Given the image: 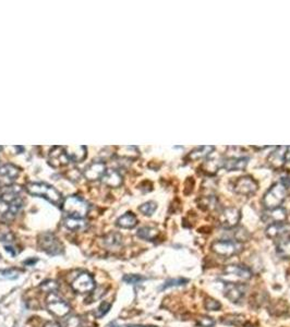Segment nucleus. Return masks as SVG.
Instances as JSON below:
<instances>
[{
  "instance_id": "72a5a7b5",
  "label": "nucleus",
  "mask_w": 290,
  "mask_h": 327,
  "mask_svg": "<svg viewBox=\"0 0 290 327\" xmlns=\"http://www.w3.org/2000/svg\"><path fill=\"white\" fill-rule=\"evenodd\" d=\"M39 289L43 290L44 293L47 294H51V293H56V291L59 289L58 284L55 281H45L44 283H41L39 285Z\"/></svg>"
},
{
  "instance_id": "f3484780",
  "label": "nucleus",
  "mask_w": 290,
  "mask_h": 327,
  "mask_svg": "<svg viewBox=\"0 0 290 327\" xmlns=\"http://www.w3.org/2000/svg\"><path fill=\"white\" fill-rule=\"evenodd\" d=\"M106 166L104 163H100V162H94L93 164H91L88 166L87 168H85L84 171V177L86 178L87 180H97V179H102V177L104 176V174L106 172Z\"/></svg>"
},
{
  "instance_id": "c03bdc74",
  "label": "nucleus",
  "mask_w": 290,
  "mask_h": 327,
  "mask_svg": "<svg viewBox=\"0 0 290 327\" xmlns=\"http://www.w3.org/2000/svg\"><path fill=\"white\" fill-rule=\"evenodd\" d=\"M5 251H7V252H10L11 254H12V255H15V254H16V252L13 251V248H12V247H5Z\"/></svg>"
},
{
  "instance_id": "6ab92c4d",
  "label": "nucleus",
  "mask_w": 290,
  "mask_h": 327,
  "mask_svg": "<svg viewBox=\"0 0 290 327\" xmlns=\"http://www.w3.org/2000/svg\"><path fill=\"white\" fill-rule=\"evenodd\" d=\"M63 150L70 163H80L86 156L85 146H63Z\"/></svg>"
},
{
  "instance_id": "c756f323",
  "label": "nucleus",
  "mask_w": 290,
  "mask_h": 327,
  "mask_svg": "<svg viewBox=\"0 0 290 327\" xmlns=\"http://www.w3.org/2000/svg\"><path fill=\"white\" fill-rule=\"evenodd\" d=\"M137 235L139 238H141V239L146 241H153L158 237L159 231L156 228H153V227H142L138 230Z\"/></svg>"
},
{
  "instance_id": "6e6552de",
  "label": "nucleus",
  "mask_w": 290,
  "mask_h": 327,
  "mask_svg": "<svg viewBox=\"0 0 290 327\" xmlns=\"http://www.w3.org/2000/svg\"><path fill=\"white\" fill-rule=\"evenodd\" d=\"M46 306L48 311L58 318L66 317L70 312V306L56 293L48 294L46 298Z\"/></svg>"
},
{
  "instance_id": "473e14b6",
  "label": "nucleus",
  "mask_w": 290,
  "mask_h": 327,
  "mask_svg": "<svg viewBox=\"0 0 290 327\" xmlns=\"http://www.w3.org/2000/svg\"><path fill=\"white\" fill-rule=\"evenodd\" d=\"M156 210H157V204L155 203V202H153V201L146 202V203L142 204L139 207V211L142 214H143V215H145V216H152L153 214L155 213Z\"/></svg>"
},
{
  "instance_id": "7ed1b4c3",
  "label": "nucleus",
  "mask_w": 290,
  "mask_h": 327,
  "mask_svg": "<svg viewBox=\"0 0 290 327\" xmlns=\"http://www.w3.org/2000/svg\"><path fill=\"white\" fill-rule=\"evenodd\" d=\"M288 189L280 181L274 183L263 195V205L266 210L281 207L287 198Z\"/></svg>"
},
{
  "instance_id": "9d476101",
  "label": "nucleus",
  "mask_w": 290,
  "mask_h": 327,
  "mask_svg": "<svg viewBox=\"0 0 290 327\" xmlns=\"http://www.w3.org/2000/svg\"><path fill=\"white\" fill-rule=\"evenodd\" d=\"M23 201L17 199L12 203H5V202L0 200V222L1 223H9L13 221L16 214L22 209Z\"/></svg>"
},
{
  "instance_id": "f03ea898",
  "label": "nucleus",
  "mask_w": 290,
  "mask_h": 327,
  "mask_svg": "<svg viewBox=\"0 0 290 327\" xmlns=\"http://www.w3.org/2000/svg\"><path fill=\"white\" fill-rule=\"evenodd\" d=\"M61 210L68 217L84 218L88 211H90V205L80 196L71 195L63 200Z\"/></svg>"
},
{
  "instance_id": "423d86ee",
  "label": "nucleus",
  "mask_w": 290,
  "mask_h": 327,
  "mask_svg": "<svg viewBox=\"0 0 290 327\" xmlns=\"http://www.w3.org/2000/svg\"><path fill=\"white\" fill-rule=\"evenodd\" d=\"M38 248L49 255H59L63 252V246L51 233H44L38 237Z\"/></svg>"
},
{
  "instance_id": "b1692460",
  "label": "nucleus",
  "mask_w": 290,
  "mask_h": 327,
  "mask_svg": "<svg viewBox=\"0 0 290 327\" xmlns=\"http://www.w3.org/2000/svg\"><path fill=\"white\" fill-rule=\"evenodd\" d=\"M20 170L12 164H5L0 166V177L3 178L4 181H13L19 177Z\"/></svg>"
},
{
  "instance_id": "a18cd8bd",
  "label": "nucleus",
  "mask_w": 290,
  "mask_h": 327,
  "mask_svg": "<svg viewBox=\"0 0 290 327\" xmlns=\"http://www.w3.org/2000/svg\"><path fill=\"white\" fill-rule=\"evenodd\" d=\"M35 262H36V260H29V261L24 262V264H33V263H35Z\"/></svg>"
},
{
  "instance_id": "c9c22d12",
  "label": "nucleus",
  "mask_w": 290,
  "mask_h": 327,
  "mask_svg": "<svg viewBox=\"0 0 290 327\" xmlns=\"http://www.w3.org/2000/svg\"><path fill=\"white\" fill-rule=\"evenodd\" d=\"M110 308H111V303L108 301H104L100 303V306L97 308V310L95 311V313H94V315H95V318H97V319L103 318L104 315L108 313Z\"/></svg>"
},
{
  "instance_id": "ea45409f",
  "label": "nucleus",
  "mask_w": 290,
  "mask_h": 327,
  "mask_svg": "<svg viewBox=\"0 0 290 327\" xmlns=\"http://www.w3.org/2000/svg\"><path fill=\"white\" fill-rule=\"evenodd\" d=\"M67 327H82V321L79 317H72L67 321Z\"/></svg>"
},
{
  "instance_id": "aec40b11",
  "label": "nucleus",
  "mask_w": 290,
  "mask_h": 327,
  "mask_svg": "<svg viewBox=\"0 0 290 327\" xmlns=\"http://www.w3.org/2000/svg\"><path fill=\"white\" fill-rule=\"evenodd\" d=\"M102 181L106 186L111 188H118L121 186L122 183V176L114 169H107L102 177Z\"/></svg>"
},
{
  "instance_id": "79ce46f5",
  "label": "nucleus",
  "mask_w": 290,
  "mask_h": 327,
  "mask_svg": "<svg viewBox=\"0 0 290 327\" xmlns=\"http://www.w3.org/2000/svg\"><path fill=\"white\" fill-rule=\"evenodd\" d=\"M281 182L284 184V186H285L287 189L290 188V177H284L282 178V180Z\"/></svg>"
},
{
  "instance_id": "2eb2a0df",
  "label": "nucleus",
  "mask_w": 290,
  "mask_h": 327,
  "mask_svg": "<svg viewBox=\"0 0 290 327\" xmlns=\"http://www.w3.org/2000/svg\"><path fill=\"white\" fill-rule=\"evenodd\" d=\"M249 157L247 156H230L223 160V168L227 171H242L247 168Z\"/></svg>"
},
{
  "instance_id": "4468645a",
  "label": "nucleus",
  "mask_w": 290,
  "mask_h": 327,
  "mask_svg": "<svg viewBox=\"0 0 290 327\" xmlns=\"http://www.w3.org/2000/svg\"><path fill=\"white\" fill-rule=\"evenodd\" d=\"M290 231V226L284 223H274L270 224L268 228L265 229V235L270 239H281V238H285Z\"/></svg>"
},
{
  "instance_id": "7c9ffc66",
  "label": "nucleus",
  "mask_w": 290,
  "mask_h": 327,
  "mask_svg": "<svg viewBox=\"0 0 290 327\" xmlns=\"http://www.w3.org/2000/svg\"><path fill=\"white\" fill-rule=\"evenodd\" d=\"M222 322L226 325H235V326H241L246 323V319L244 315L241 314H230L226 315L222 319Z\"/></svg>"
},
{
  "instance_id": "37998d69",
  "label": "nucleus",
  "mask_w": 290,
  "mask_h": 327,
  "mask_svg": "<svg viewBox=\"0 0 290 327\" xmlns=\"http://www.w3.org/2000/svg\"><path fill=\"white\" fill-rule=\"evenodd\" d=\"M44 327H61V325L56 322H48L44 325Z\"/></svg>"
},
{
  "instance_id": "5701e85b",
  "label": "nucleus",
  "mask_w": 290,
  "mask_h": 327,
  "mask_svg": "<svg viewBox=\"0 0 290 327\" xmlns=\"http://www.w3.org/2000/svg\"><path fill=\"white\" fill-rule=\"evenodd\" d=\"M63 225L69 230L72 231H84L88 227V222L84 218H73V217H67L63 221Z\"/></svg>"
},
{
  "instance_id": "2f4dec72",
  "label": "nucleus",
  "mask_w": 290,
  "mask_h": 327,
  "mask_svg": "<svg viewBox=\"0 0 290 327\" xmlns=\"http://www.w3.org/2000/svg\"><path fill=\"white\" fill-rule=\"evenodd\" d=\"M21 271L16 269H9L0 271V281H13L20 276Z\"/></svg>"
},
{
  "instance_id": "bb28decb",
  "label": "nucleus",
  "mask_w": 290,
  "mask_h": 327,
  "mask_svg": "<svg viewBox=\"0 0 290 327\" xmlns=\"http://www.w3.org/2000/svg\"><path fill=\"white\" fill-rule=\"evenodd\" d=\"M198 205L201 210L211 211L216 209L218 205V201L214 195H205L198 199Z\"/></svg>"
},
{
  "instance_id": "a878e982",
  "label": "nucleus",
  "mask_w": 290,
  "mask_h": 327,
  "mask_svg": "<svg viewBox=\"0 0 290 327\" xmlns=\"http://www.w3.org/2000/svg\"><path fill=\"white\" fill-rule=\"evenodd\" d=\"M138 225V218L133 213L128 212L117 219V226L124 229H132Z\"/></svg>"
},
{
  "instance_id": "f704fd0d",
  "label": "nucleus",
  "mask_w": 290,
  "mask_h": 327,
  "mask_svg": "<svg viewBox=\"0 0 290 327\" xmlns=\"http://www.w3.org/2000/svg\"><path fill=\"white\" fill-rule=\"evenodd\" d=\"M204 308L207 311H218L222 309V305L214 298H211V297H207L204 301Z\"/></svg>"
},
{
  "instance_id": "4be33fe9",
  "label": "nucleus",
  "mask_w": 290,
  "mask_h": 327,
  "mask_svg": "<svg viewBox=\"0 0 290 327\" xmlns=\"http://www.w3.org/2000/svg\"><path fill=\"white\" fill-rule=\"evenodd\" d=\"M214 151V146H199L194 148L190 153L188 154L187 159L189 162H193V160H199V159H204L209 155H211L212 152Z\"/></svg>"
},
{
  "instance_id": "58836bf2",
  "label": "nucleus",
  "mask_w": 290,
  "mask_h": 327,
  "mask_svg": "<svg viewBox=\"0 0 290 327\" xmlns=\"http://www.w3.org/2000/svg\"><path fill=\"white\" fill-rule=\"evenodd\" d=\"M145 277H142L140 275H126L123 277V282L127 283V284H131V285H135V284H139L142 281H144Z\"/></svg>"
},
{
  "instance_id": "0eeeda50",
  "label": "nucleus",
  "mask_w": 290,
  "mask_h": 327,
  "mask_svg": "<svg viewBox=\"0 0 290 327\" xmlns=\"http://www.w3.org/2000/svg\"><path fill=\"white\" fill-rule=\"evenodd\" d=\"M233 191L236 194L244 195V196H250L257 192L259 188L258 182L253 179L250 176H244L236 178L232 184Z\"/></svg>"
},
{
  "instance_id": "f8f14e48",
  "label": "nucleus",
  "mask_w": 290,
  "mask_h": 327,
  "mask_svg": "<svg viewBox=\"0 0 290 327\" xmlns=\"http://www.w3.org/2000/svg\"><path fill=\"white\" fill-rule=\"evenodd\" d=\"M246 284H225L224 295L233 303H239L246 295Z\"/></svg>"
},
{
  "instance_id": "e433bc0d",
  "label": "nucleus",
  "mask_w": 290,
  "mask_h": 327,
  "mask_svg": "<svg viewBox=\"0 0 290 327\" xmlns=\"http://www.w3.org/2000/svg\"><path fill=\"white\" fill-rule=\"evenodd\" d=\"M216 324L215 319L211 317H200L197 320V325L200 327H214Z\"/></svg>"
},
{
  "instance_id": "ddd939ff",
  "label": "nucleus",
  "mask_w": 290,
  "mask_h": 327,
  "mask_svg": "<svg viewBox=\"0 0 290 327\" xmlns=\"http://www.w3.org/2000/svg\"><path fill=\"white\" fill-rule=\"evenodd\" d=\"M287 148L288 146H277L275 150L270 154L268 157V162L272 168L278 170L285 167Z\"/></svg>"
},
{
  "instance_id": "a211bd4d",
  "label": "nucleus",
  "mask_w": 290,
  "mask_h": 327,
  "mask_svg": "<svg viewBox=\"0 0 290 327\" xmlns=\"http://www.w3.org/2000/svg\"><path fill=\"white\" fill-rule=\"evenodd\" d=\"M287 219V211L283 207H277L274 210H266L263 215V221L271 224L284 223Z\"/></svg>"
},
{
  "instance_id": "412c9836",
  "label": "nucleus",
  "mask_w": 290,
  "mask_h": 327,
  "mask_svg": "<svg viewBox=\"0 0 290 327\" xmlns=\"http://www.w3.org/2000/svg\"><path fill=\"white\" fill-rule=\"evenodd\" d=\"M22 189L19 186H10L5 187L0 192V200L5 202V203H12L15 200L20 199L19 194L21 193Z\"/></svg>"
},
{
  "instance_id": "dca6fc26",
  "label": "nucleus",
  "mask_w": 290,
  "mask_h": 327,
  "mask_svg": "<svg viewBox=\"0 0 290 327\" xmlns=\"http://www.w3.org/2000/svg\"><path fill=\"white\" fill-rule=\"evenodd\" d=\"M70 162L64 153L63 146H55L49 154V164L52 167H60V166L68 165Z\"/></svg>"
},
{
  "instance_id": "4c0bfd02",
  "label": "nucleus",
  "mask_w": 290,
  "mask_h": 327,
  "mask_svg": "<svg viewBox=\"0 0 290 327\" xmlns=\"http://www.w3.org/2000/svg\"><path fill=\"white\" fill-rule=\"evenodd\" d=\"M189 282V279L186 278H177V279H169V281L166 282L162 289H167L170 287H176V286H181V285H185Z\"/></svg>"
},
{
  "instance_id": "20e7f679",
  "label": "nucleus",
  "mask_w": 290,
  "mask_h": 327,
  "mask_svg": "<svg viewBox=\"0 0 290 327\" xmlns=\"http://www.w3.org/2000/svg\"><path fill=\"white\" fill-rule=\"evenodd\" d=\"M252 278V272L244 265H227L223 271L222 281L225 284H246Z\"/></svg>"
},
{
  "instance_id": "c85d7f7f",
  "label": "nucleus",
  "mask_w": 290,
  "mask_h": 327,
  "mask_svg": "<svg viewBox=\"0 0 290 327\" xmlns=\"http://www.w3.org/2000/svg\"><path fill=\"white\" fill-rule=\"evenodd\" d=\"M104 243L109 250L119 249L122 245V237L117 233H110L104 238Z\"/></svg>"
},
{
  "instance_id": "1a4fd4ad",
  "label": "nucleus",
  "mask_w": 290,
  "mask_h": 327,
  "mask_svg": "<svg viewBox=\"0 0 290 327\" xmlns=\"http://www.w3.org/2000/svg\"><path fill=\"white\" fill-rule=\"evenodd\" d=\"M241 219V212L236 207H225L220 213L218 221L223 228L233 229L239 225Z\"/></svg>"
},
{
  "instance_id": "393cba45",
  "label": "nucleus",
  "mask_w": 290,
  "mask_h": 327,
  "mask_svg": "<svg viewBox=\"0 0 290 327\" xmlns=\"http://www.w3.org/2000/svg\"><path fill=\"white\" fill-rule=\"evenodd\" d=\"M223 160L224 159H217V158H212L207 159L206 162L202 164V171L207 176H214L217 174V171L220 168H223Z\"/></svg>"
},
{
  "instance_id": "cd10ccee",
  "label": "nucleus",
  "mask_w": 290,
  "mask_h": 327,
  "mask_svg": "<svg viewBox=\"0 0 290 327\" xmlns=\"http://www.w3.org/2000/svg\"><path fill=\"white\" fill-rule=\"evenodd\" d=\"M276 251H277V254L280 255L281 258L290 260V238L289 237L282 238L280 242L277 243Z\"/></svg>"
},
{
  "instance_id": "a19ab883",
  "label": "nucleus",
  "mask_w": 290,
  "mask_h": 327,
  "mask_svg": "<svg viewBox=\"0 0 290 327\" xmlns=\"http://www.w3.org/2000/svg\"><path fill=\"white\" fill-rule=\"evenodd\" d=\"M13 240V236L9 233H0V241L11 242Z\"/></svg>"
},
{
  "instance_id": "39448f33",
  "label": "nucleus",
  "mask_w": 290,
  "mask_h": 327,
  "mask_svg": "<svg viewBox=\"0 0 290 327\" xmlns=\"http://www.w3.org/2000/svg\"><path fill=\"white\" fill-rule=\"evenodd\" d=\"M244 246L236 240H216L211 245V250L217 255L230 258L242 251Z\"/></svg>"
},
{
  "instance_id": "9b49d317",
  "label": "nucleus",
  "mask_w": 290,
  "mask_h": 327,
  "mask_svg": "<svg viewBox=\"0 0 290 327\" xmlns=\"http://www.w3.org/2000/svg\"><path fill=\"white\" fill-rule=\"evenodd\" d=\"M71 288L78 294H88L95 289V282H94V278L88 273H81L71 283Z\"/></svg>"
},
{
  "instance_id": "f257e3e1",
  "label": "nucleus",
  "mask_w": 290,
  "mask_h": 327,
  "mask_svg": "<svg viewBox=\"0 0 290 327\" xmlns=\"http://www.w3.org/2000/svg\"><path fill=\"white\" fill-rule=\"evenodd\" d=\"M26 191L34 196H39V198L46 199L50 203L57 206H61L62 204V196L61 193L56 190L52 186L44 183V182H29L25 186Z\"/></svg>"
}]
</instances>
